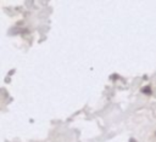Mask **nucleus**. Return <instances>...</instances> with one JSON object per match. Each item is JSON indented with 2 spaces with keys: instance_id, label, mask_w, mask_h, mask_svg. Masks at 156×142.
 Segmentation results:
<instances>
[{
  "instance_id": "obj_1",
  "label": "nucleus",
  "mask_w": 156,
  "mask_h": 142,
  "mask_svg": "<svg viewBox=\"0 0 156 142\" xmlns=\"http://www.w3.org/2000/svg\"><path fill=\"white\" fill-rule=\"evenodd\" d=\"M141 92L145 93V95H151L152 93V90H151L150 86H144V87H141Z\"/></svg>"
},
{
  "instance_id": "obj_2",
  "label": "nucleus",
  "mask_w": 156,
  "mask_h": 142,
  "mask_svg": "<svg viewBox=\"0 0 156 142\" xmlns=\"http://www.w3.org/2000/svg\"><path fill=\"white\" fill-rule=\"evenodd\" d=\"M129 142H136L134 138H129Z\"/></svg>"
},
{
  "instance_id": "obj_3",
  "label": "nucleus",
  "mask_w": 156,
  "mask_h": 142,
  "mask_svg": "<svg viewBox=\"0 0 156 142\" xmlns=\"http://www.w3.org/2000/svg\"><path fill=\"white\" fill-rule=\"evenodd\" d=\"M155 136H156V131H155Z\"/></svg>"
}]
</instances>
